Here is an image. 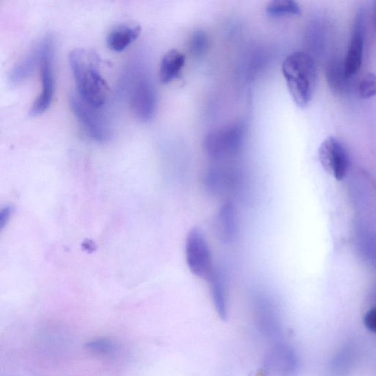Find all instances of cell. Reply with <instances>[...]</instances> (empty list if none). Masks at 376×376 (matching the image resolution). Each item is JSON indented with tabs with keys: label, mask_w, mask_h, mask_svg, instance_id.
I'll use <instances>...</instances> for the list:
<instances>
[{
	"label": "cell",
	"mask_w": 376,
	"mask_h": 376,
	"mask_svg": "<svg viewBox=\"0 0 376 376\" xmlns=\"http://www.w3.org/2000/svg\"><path fill=\"white\" fill-rule=\"evenodd\" d=\"M69 64L78 96L91 106L103 108L108 99L110 88L101 75L99 55L91 49H76L69 54Z\"/></svg>",
	"instance_id": "6da1fadb"
},
{
	"label": "cell",
	"mask_w": 376,
	"mask_h": 376,
	"mask_svg": "<svg viewBox=\"0 0 376 376\" xmlns=\"http://www.w3.org/2000/svg\"><path fill=\"white\" fill-rule=\"evenodd\" d=\"M282 73L294 103L301 108L308 106L316 89L318 77L312 58L306 53H293L284 60Z\"/></svg>",
	"instance_id": "7a4b0ae2"
},
{
	"label": "cell",
	"mask_w": 376,
	"mask_h": 376,
	"mask_svg": "<svg viewBox=\"0 0 376 376\" xmlns=\"http://www.w3.org/2000/svg\"><path fill=\"white\" fill-rule=\"evenodd\" d=\"M39 47V67L42 90L29 110L32 116L45 113L51 105L55 94L54 55L55 45L52 36L47 35L40 40Z\"/></svg>",
	"instance_id": "3957f363"
},
{
	"label": "cell",
	"mask_w": 376,
	"mask_h": 376,
	"mask_svg": "<svg viewBox=\"0 0 376 376\" xmlns=\"http://www.w3.org/2000/svg\"><path fill=\"white\" fill-rule=\"evenodd\" d=\"M186 258L190 272L208 283L218 272L205 234L198 227L191 229L188 233Z\"/></svg>",
	"instance_id": "277c9868"
},
{
	"label": "cell",
	"mask_w": 376,
	"mask_h": 376,
	"mask_svg": "<svg viewBox=\"0 0 376 376\" xmlns=\"http://www.w3.org/2000/svg\"><path fill=\"white\" fill-rule=\"evenodd\" d=\"M245 128L240 123L214 129L206 136L204 147L212 159H221L236 155L242 148Z\"/></svg>",
	"instance_id": "5b68a950"
},
{
	"label": "cell",
	"mask_w": 376,
	"mask_h": 376,
	"mask_svg": "<svg viewBox=\"0 0 376 376\" xmlns=\"http://www.w3.org/2000/svg\"><path fill=\"white\" fill-rule=\"evenodd\" d=\"M299 369L298 355L281 341L274 342L264 358L260 376H296Z\"/></svg>",
	"instance_id": "8992f818"
},
{
	"label": "cell",
	"mask_w": 376,
	"mask_h": 376,
	"mask_svg": "<svg viewBox=\"0 0 376 376\" xmlns=\"http://www.w3.org/2000/svg\"><path fill=\"white\" fill-rule=\"evenodd\" d=\"M69 103L79 123L90 138L97 142H105L110 139L109 124L99 108L88 105L78 95L71 96Z\"/></svg>",
	"instance_id": "52a82bcc"
},
{
	"label": "cell",
	"mask_w": 376,
	"mask_h": 376,
	"mask_svg": "<svg viewBox=\"0 0 376 376\" xmlns=\"http://www.w3.org/2000/svg\"><path fill=\"white\" fill-rule=\"evenodd\" d=\"M131 110L140 121H149L154 116L157 108V94L151 79L146 74H138L129 89Z\"/></svg>",
	"instance_id": "ba28073f"
},
{
	"label": "cell",
	"mask_w": 376,
	"mask_h": 376,
	"mask_svg": "<svg viewBox=\"0 0 376 376\" xmlns=\"http://www.w3.org/2000/svg\"><path fill=\"white\" fill-rule=\"evenodd\" d=\"M318 158L323 168L338 181L347 175L349 158L347 149L336 138L325 139L318 149Z\"/></svg>",
	"instance_id": "9c48e42d"
},
{
	"label": "cell",
	"mask_w": 376,
	"mask_h": 376,
	"mask_svg": "<svg viewBox=\"0 0 376 376\" xmlns=\"http://www.w3.org/2000/svg\"><path fill=\"white\" fill-rule=\"evenodd\" d=\"M365 37V17L362 11L355 16L348 52L343 64L345 75L350 79L360 70L363 62Z\"/></svg>",
	"instance_id": "30bf717a"
},
{
	"label": "cell",
	"mask_w": 376,
	"mask_h": 376,
	"mask_svg": "<svg viewBox=\"0 0 376 376\" xmlns=\"http://www.w3.org/2000/svg\"><path fill=\"white\" fill-rule=\"evenodd\" d=\"M256 328L262 336L275 342L281 336L282 326L278 311L267 301H260L255 309Z\"/></svg>",
	"instance_id": "8fae6325"
},
{
	"label": "cell",
	"mask_w": 376,
	"mask_h": 376,
	"mask_svg": "<svg viewBox=\"0 0 376 376\" xmlns=\"http://www.w3.org/2000/svg\"><path fill=\"white\" fill-rule=\"evenodd\" d=\"M141 27L134 24H120L110 30L107 36V45L114 52L126 49L139 37Z\"/></svg>",
	"instance_id": "7c38bea8"
},
{
	"label": "cell",
	"mask_w": 376,
	"mask_h": 376,
	"mask_svg": "<svg viewBox=\"0 0 376 376\" xmlns=\"http://www.w3.org/2000/svg\"><path fill=\"white\" fill-rule=\"evenodd\" d=\"M217 232L223 241L229 242L237 235L238 223L235 206L229 201L223 203L216 220Z\"/></svg>",
	"instance_id": "4fadbf2b"
},
{
	"label": "cell",
	"mask_w": 376,
	"mask_h": 376,
	"mask_svg": "<svg viewBox=\"0 0 376 376\" xmlns=\"http://www.w3.org/2000/svg\"><path fill=\"white\" fill-rule=\"evenodd\" d=\"M186 65L185 55L177 49H171L162 58L159 78L162 84H168L178 79Z\"/></svg>",
	"instance_id": "5bb4252c"
},
{
	"label": "cell",
	"mask_w": 376,
	"mask_h": 376,
	"mask_svg": "<svg viewBox=\"0 0 376 376\" xmlns=\"http://www.w3.org/2000/svg\"><path fill=\"white\" fill-rule=\"evenodd\" d=\"M328 86L334 95H342L348 88V79L345 75L344 64L338 60H332L326 70Z\"/></svg>",
	"instance_id": "9a60e30c"
},
{
	"label": "cell",
	"mask_w": 376,
	"mask_h": 376,
	"mask_svg": "<svg viewBox=\"0 0 376 376\" xmlns=\"http://www.w3.org/2000/svg\"><path fill=\"white\" fill-rule=\"evenodd\" d=\"M39 64L38 45L14 67L10 79L13 84L23 82L32 75L36 65Z\"/></svg>",
	"instance_id": "2e32d148"
},
{
	"label": "cell",
	"mask_w": 376,
	"mask_h": 376,
	"mask_svg": "<svg viewBox=\"0 0 376 376\" xmlns=\"http://www.w3.org/2000/svg\"><path fill=\"white\" fill-rule=\"evenodd\" d=\"M211 298L218 316L226 320L228 316V303L225 284L222 281L218 272L209 282Z\"/></svg>",
	"instance_id": "e0dca14e"
},
{
	"label": "cell",
	"mask_w": 376,
	"mask_h": 376,
	"mask_svg": "<svg viewBox=\"0 0 376 376\" xmlns=\"http://www.w3.org/2000/svg\"><path fill=\"white\" fill-rule=\"evenodd\" d=\"M355 350L352 345L342 348L332 360L330 373L332 376H344L351 371L355 360Z\"/></svg>",
	"instance_id": "ac0fdd59"
},
{
	"label": "cell",
	"mask_w": 376,
	"mask_h": 376,
	"mask_svg": "<svg viewBox=\"0 0 376 376\" xmlns=\"http://www.w3.org/2000/svg\"><path fill=\"white\" fill-rule=\"evenodd\" d=\"M267 14L272 17L298 16L301 14L299 5L292 0H274L266 7Z\"/></svg>",
	"instance_id": "d6986e66"
},
{
	"label": "cell",
	"mask_w": 376,
	"mask_h": 376,
	"mask_svg": "<svg viewBox=\"0 0 376 376\" xmlns=\"http://www.w3.org/2000/svg\"><path fill=\"white\" fill-rule=\"evenodd\" d=\"M209 47V38L202 32H195L192 34L189 45L190 53L195 56L199 57L207 52Z\"/></svg>",
	"instance_id": "ffe728a7"
},
{
	"label": "cell",
	"mask_w": 376,
	"mask_h": 376,
	"mask_svg": "<svg viewBox=\"0 0 376 376\" xmlns=\"http://www.w3.org/2000/svg\"><path fill=\"white\" fill-rule=\"evenodd\" d=\"M360 97L363 99H369L376 96V75L368 73L360 81L358 86Z\"/></svg>",
	"instance_id": "44dd1931"
},
{
	"label": "cell",
	"mask_w": 376,
	"mask_h": 376,
	"mask_svg": "<svg viewBox=\"0 0 376 376\" xmlns=\"http://www.w3.org/2000/svg\"><path fill=\"white\" fill-rule=\"evenodd\" d=\"M88 348L100 352H108L113 349V345L107 340H97L87 344Z\"/></svg>",
	"instance_id": "7402d4cb"
},
{
	"label": "cell",
	"mask_w": 376,
	"mask_h": 376,
	"mask_svg": "<svg viewBox=\"0 0 376 376\" xmlns=\"http://www.w3.org/2000/svg\"><path fill=\"white\" fill-rule=\"evenodd\" d=\"M364 323L369 330L376 332V308H372L365 314Z\"/></svg>",
	"instance_id": "603a6c76"
},
{
	"label": "cell",
	"mask_w": 376,
	"mask_h": 376,
	"mask_svg": "<svg viewBox=\"0 0 376 376\" xmlns=\"http://www.w3.org/2000/svg\"><path fill=\"white\" fill-rule=\"evenodd\" d=\"M374 23H375V28H376V3H375V9H374Z\"/></svg>",
	"instance_id": "cb8c5ba5"
}]
</instances>
